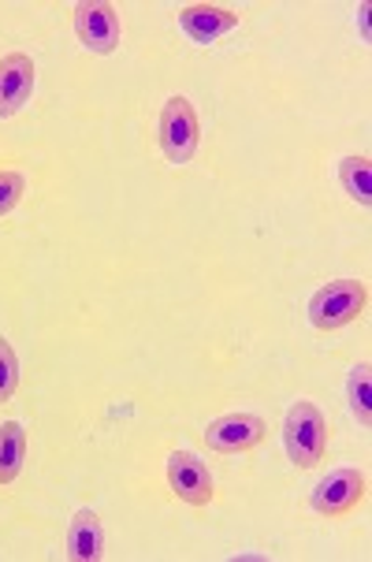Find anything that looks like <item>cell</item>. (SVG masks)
I'll use <instances>...</instances> for the list:
<instances>
[{"label":"cell","instance_id":"1","mask_svg":"<svg viewBox=\"0 0 372 562\" xmlns=\"http://www.w3.org/2000/svg\"><path fill=\"white\" fill-rule=\"evenodd\" d=\"M283 447H288V459L302 470L320 465L324 451H328V422L313 403L298 398L288 417H283Z\"/></svg>","mask_w":372,"mask_h":562},{"label":"cell","instance_id":"2","mask_svg":"<svg viewBox=\"0 0 372 562\" xmlns=\"http://www.w3.org/2000/svg\"><path fill=\"white\" fill-rule=\"evenodd\" d=\"M369 306V288L361 280H331L309 299V324L317 331H336L342 324L358 321Z\"/></svg>","mask_w":372,"mask_h":562},{"label":"cell","instance_id":"3","mask_svg":"<svg viewBox=\"0 0 372 562\" xmlns=\"http://www.w3.org/2000/svg\"><path fill=\"white\" fill-rule=\"evenodd\" d=\"M198 142H202V131H198L194 104L183 93H176L160 109V154L168 165H190L198 154Z\"/></svg>","mask_w":372,"mask_h":562},{"label":"cell","instance_id":"4","mask_svg":"<svg viewBox=\"0 0 372 562\" xmlns=\"http://www.w3.org/2000/svg\"><path fill=\"white\" fill-rule=\"evenodd\" d=\"M75 34L93 56H112L120 49V12L109 0H82L75 8Z\"/></svg>","mask_w":372,"mask_h":562},{"label":"cell","instance_id":"5","mask_svg":"<svg viewBox=\"0 0 372 562\" xmlns=\"http://www.w3.org/2000/svg\"><path fill=\"white\" fill-rule=\"evenodd\" d=\"M361 499H365V473H358V470H331L328 477L317 481V488L309 495L313 510H317L320 518H342V514L354 510Z\"/></svg>","mask_w":372,"mask_h":562},{"label":"cell","instance_id":"6","mask_svg":"<svg viewBox=\"0 0 372 562\" xmlns=\"http://www.w3.org/2000/svg\"><path fill=\"white\" fill-rule=\"evenodd\" d=\"M168 488L190 507H208L213 499V473L194 451H171L168 454Z\"/></svg>","mask_w":372,"mask_h":562},{"label":"cell","instance_id":"7","mask_svg":"<svg viewBox=\"0 0 372 562\" xmlns=\"http://www.w3.org/2000/svg\"><path fill=\"white\" fill-rule=\"evenodd\" d=\"M202 436H205L208 451L243 454V451H253V447L264 440V422L257 414H224V417H216V422H208Z\"/></svg>","mask_w":372,"mask_h":562},{"label":"cell","instance_id":"8","mask_svg":"<svg viewBox=\"0 0 372 562\" xmlns=\"http://www.w3.org/2000/svg\"><path fill=\"white\" fill-rule=\"evenodd\" d=\"M37 68L26 53H12L0 60V120H12L34 93Z\"/></svg>","mask_w":372,"mask_h":562},{"label":"cell","instance_id":"9","mask_svg":"<svg viewBox=\"0 0 372 562\" xmlns=\"http://www.w3.org/2000/svg\"><path fill=\"white\" fill-rule=\"evenodd\" d=\"M238 26V15L216 4H187L179 12V31H183L194 45H213L216 37H224L227 31Z\"/></svg>","mask_w":372,"mask_h":562},{"label":"cell","instance_id":"10","mask_svg":"<svg viewBox=\"0 0 372 562\" xmlns=\"http://www.w3.org/2000/svg\"><path fill=\"white\" fill-rule=\"evenodd\" d=\"M101 548H104V529H101L98 510H90V507L75 510L71 526H68V559L93 562V559H101Z\"/></svg>","mask_w":372,"mask_h":562},{"label":"cell","instance_id":"11","mask_svg":"<svg viewBox=\"0 0 372 562\" xmlns=\"http://www.w3.org/2000/svg\"><path fill=\"white\" fill-rule=\"evenodd\" d=\"M26 459V428L19 422H0V484H12Z\"/></svg>","mask_w":372,"mask_h":562},{"label":"cell","instance_id":"12","mask_svg":"<svg viewBox=\"0 0 372 562\" xmlns=\"http://www.w3.org/2000/svg\"><path fill=\"white\" fill-rule=\"evenodd\" d=\"M339 183L361 209H369L372 205V165H369V157H342L339 160Z\"/></svg>","mask_w":372,"mask_h":562},{"label":"cell","instance_id":"13","mask_svg":"<svg viewBox=\"0 0 372 562\" xmlns=\"http://www.w3.org/2000/svg\"><path fill=\"white\" fill-rule=\"evenodd\" d=\"M369 398H372L369 361H361V366L350 369V376H347V403H350V414L358 417V425H361V428H369V425H372V406H369Z\"/></svg>","mask_w":372,"mask_h":562},{"label":"cell","instance_id":"14","mask_svg":"<svg viewBox=\"0 0 372 562\" xmlns=\"http://www.w3.org/2000/svg\"><path fill=\"white\" fill-rule=\"evenodd\" d=\"M15 387H19V358L12 342L0 336V403H8L15 395Z\"/></svg>","mask_w":372,"mask_h":562},{"label":"cell","instance_id":"15","mask_svg":"<svg viewBox=\"0 0 372 562\" xmlns=\"http://www.w3.org/2000/svg\"><path fill=\"white\" fill-rule=\"evenodd\" d=\"M26 194V176L23 171H0V216H8L12 209L23 202Z\"/></svg>","mask_w":372,"mask_h":562}]
</instances>
